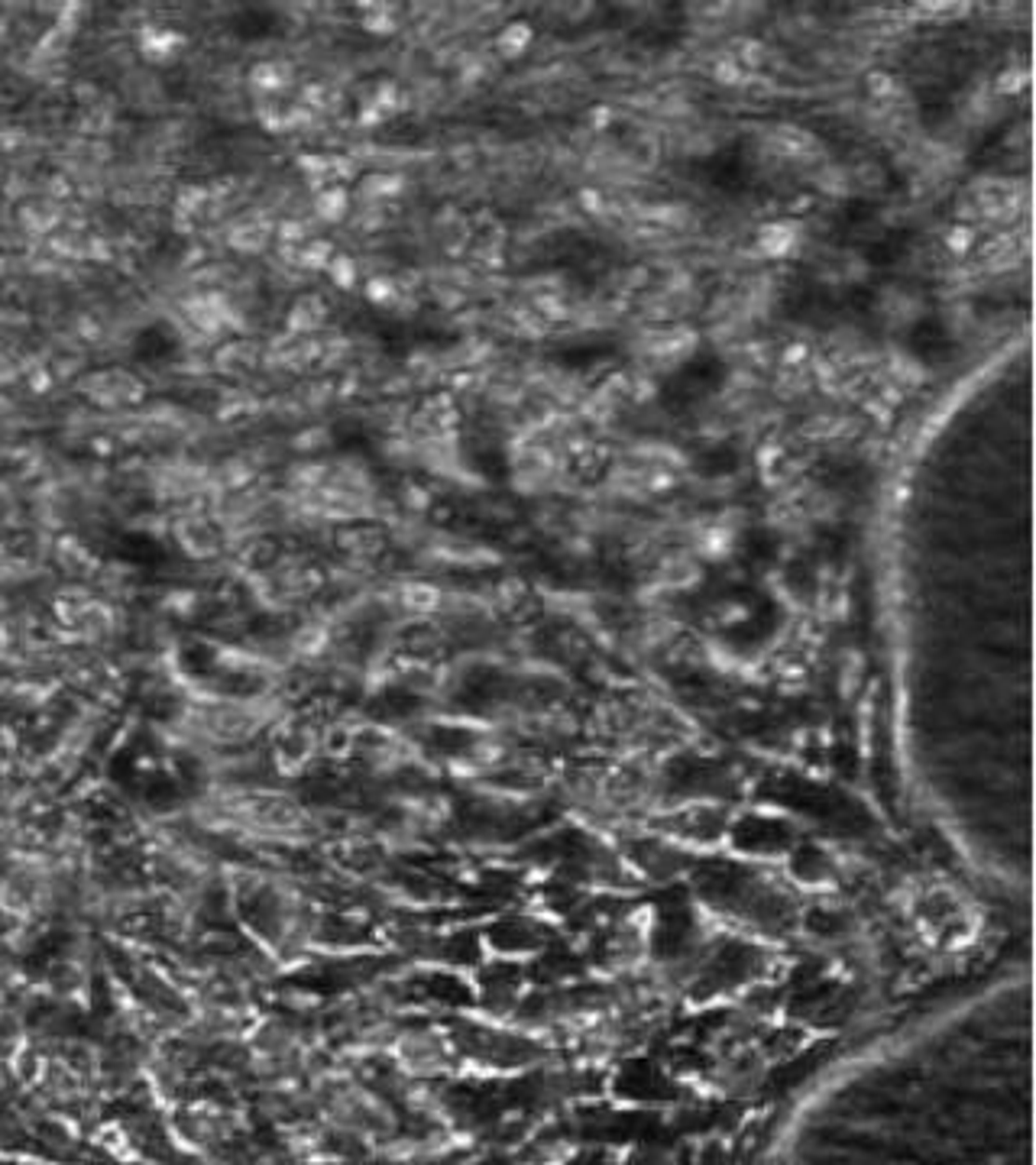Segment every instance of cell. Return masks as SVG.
Here are the masks:
<instances>
[{"mask_svg":"<svg viewBox=\"0 0 1036 1165\" xmlns=\"http://www.w3.org/2000/svg\"><path fill=\"white\" fill-rule=\"evenodd\" d=\"M1027 344L933 421L894 522L906 758L933 809L998 874L1030 861V414Z\"/></svg>","mask_w":1036,"mask_h":1165,"instance_id":"cell-1","label":"cell"}]
</instances>
